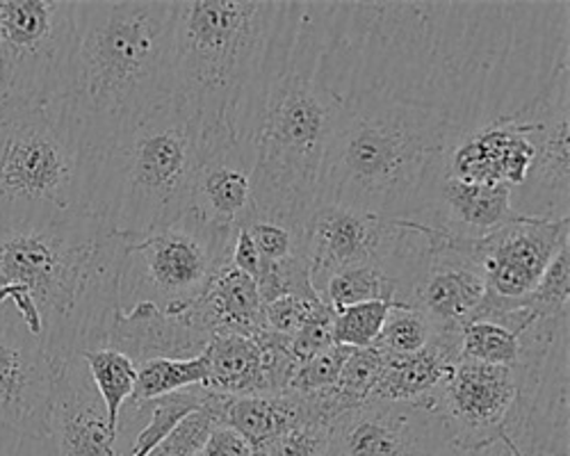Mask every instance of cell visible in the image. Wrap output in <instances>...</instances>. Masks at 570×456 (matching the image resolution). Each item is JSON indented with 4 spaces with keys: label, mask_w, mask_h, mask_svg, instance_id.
Returning <instances> with one entry per match:
<instances>
[{
    "label": "cell",
    "mask_w": 570,
    "mask_h": 456,
    "mask_svg": "<svg viewBox=\"0 0 570 456\" xmlns=\"http://www.w3.org/2000/svg\"><path fill=\"white\" fill-rule=\"evenodd\" d=\"M386 365H389V354L374 345L363 349H352L336 381V390L343 397V402L350 408H358L361 404H365L372 390L376 388L379 379H382Z\"/></svg>",
    "instance_id": "obj_28"
},
{
    "label": "cell",
    "mask_w": 570,
    "mask_h": 456,
    "mask_svg": "<svg viewBox=\"0 0 570 456\" xmlns=\"http://www.w3.org/2000/svg\"><path fill=\"white\" fill-rule=\"evenodd\" d=\"M328 456H463L430 404L365 402L331 427Z\"/></svg>",
    "instance_id": "obj_11"
},
{
    "label": "cell",
    "mask_w": 570,
    "mask_h": 456,
    "mask_svg": "<svg viewBox=\"0 0 570 456\" xmlns=\"http://www.w3.org/2000/svg\"><path fill=\"white\" fill-rule=\"evenodd\" d=\"M320 301L322 299H304V297H295V295H285V297H278V299L265 304L263 306L265 329L272 334H278V336L293 338L302 329L306 317Z\"/></svg>",
    "instance_id": "obj_37"
},
{
    "label": "cell",
    "mask_w": 570,
    "mask_h": 456,
    "mask_svg": "<svg viewBox=\"0 0 570 456\" xmlns=\"http://www.w3.org/2000/svg\"><path fill=\"white\" fill-rule=\"evenodd\" d=\"M46 436L56 456H121L106 404L80 356L56 363Z\"/></svg>",
    "instance_id": "obj_16"
},
{
    "label": "cell",
    "mask_w": 570,
    "mask_h": 456,
    "mask_svg": "<svg viewBox=\"0 0 570 456\" xmlns=\"http://www.w3.org/2000/svg\"><path fill=\"white\" fill-rule=\"evenodd\" d=\"M197 456H254V449L235 429L219 425L206 438Z\"/></svg>",
    "instance_id": "obj_39"
},
{
    "label": "cell",
    "mask_w": 570,
    "mask_h": 456,
    "mask_svg": "<svg viewBox=\"0 0 570 456\" xmlns=\"http://www.w3.org/2000/svg\"><path fill=\"white\" fill-rule=\"evenodd\" d=\"M463 456H522V452L509 436H500L498 440H493L480 449H474V452H468Z\"/></svg>",
    "instance_id": "obj_41"
},
{
    "label": "cell",
    "mask_w": 570,
    "mask_h": 456,
    "mask_svg": "<svg viewBox=\"0 0 570 456\" xmlns=\"http://www.w3.org/2000/svg\"><path fill=\"white\" fill-rule=\"evenodd\" d=\"M315 3H293L288 30L249 132L254 217L304 228L317 206L334 130V101L320 73Z\"/></svg>",
    "instance_id": "obj_3"
},
{
    "label": "cell",
    "mask_w": 570,
    "mask_h": 456,
    "mask_svg": "<svg viewBox=\"0 0 570 456\" xmlns=\"http://www.w3.org/2000/svg\"><path fill=\"white\" fill-rule=\"evenodd\" d=\"M215 427H219V420L213 408L210 395L202 408L183 418L178 427L165 440H160L147 456H197V452L202 449V445Z\"/></svg>",
    "instance_id": "obj_32"
},
{
    "label": "cell",
    "mask_w": 570,
    "mask_h": 456,
    "mask_svg": "<svg viewBox=\"0 0 570 456\" xmlns=\"http://www.w3.org/2000/svg\"><path fill=\"white\" fill-rule=\"evenodd\" d=\"M230 265L237 269L247 274V277H252L254 281L261 277V269H263V258L252 240V236L247 234V228L240 226L237 228L235 234V242H233V249H230Z\"/></svg>",
    "instance_id": "obj_40"
},
{
    "label": "cell",
    "mask_w": 570,
    "mask_h": 456,
    "mask_svg": "<svg viewBox=\"0 0 570 456\" xmlns=\"http://www.w3.org/2000/svg\"><path fill=\"white\" fill-rule=\"evenodd\" d=\"M206 354L210 370L204 388L208 393L228 397L267 395L256 338L215 336L208 343Z\"/></svg>",
    "instance_id": "obj_23"
},
{
    "label": "cell",
    "mask_w": 570,
    "mask_h": 456,
    "mask_svg": "<svg viewBox=\"0 0 570 456\" xmlns=\"http://www.w3.org/2000/svg\"><path fill=\"white\" fill-rule=\"evenodd\" d=\"M263 262H281L295 254H306L304 228H291L276 221L249 217L245 224Z\"/></svg>",
    "instance_id": "obj_33"
},
{
    "label": "cell",
    "mask_w": 570,
    "mask_h": 456,
    "mask_svg": "<svg viewBox=\"0 0 570 456\" xmlns=\"http://www.w3.org/2000/svg\"><path fill=\"white\" fill-rule=\"evenodd\" d=\"M208 354L195 358H156L137 365V384L128 404L151 402L208 381Z\"/></svg>",
    "instance_id": "obj_25"
},
{
    "label": "cell",
    "mask_w": 570,
    "mask_h": 456,
    "mask_svg": "<svg viewBox=\"0 0 570 456\" xmlns=\"http://www.w3.org/2000/svg\"><path fill=\"white\" fill-rule=\"evenodd\" d=\"M518 219L522 217L511 208L509 188L468 186L443 169L426 182L413 224L452 238L474 240Z\"/></svg>",
    "instance_id": "obj_18"
},
{
    "label": "cell",
    "mask_w": 570,
    "mask_h": 456,
    "mask_svg": "<svg viewBox=\"0 0 570 456\" xmlns=\"http://www.w3.org/2000/svg\"><path fill=\"white\" fill-rule=\"evenodd\" d=\"M126 242L91 212L0 231V317L53 363L106 347Z\"/></svg>",
    "instance_id": "obj_1"
},
{
    "label": "cell",
    "mask_w": 570,
    "mask_h": 456,
    "mask_svg": "<svg viewBox=\"0 0 570 456\" xmlns=\"http://www.w3.org/2000/svg\"><path fill=\"white\" fill-rule=\"evenodd\" d=\"M187 212L222 231H237L254 217L252 153L233 130L206 128L199 132V158Z\"/></svg>",
    "instance_id": "obj_13"
},
{
    "label": "cell",
    "mask_w": 570,
    "mask_h": 456,
    "mask_svg": "<svg viewBox=\"0 0 570 456\" xmlns=\"http://www.w3.org/2000/svg\"><path fill=\"white\" fill-rule=\"evenodd\" d=\"M320 299L334 310L367 301H389L393 306L409 308L400 284L391 279L384 269H379L374 265H358L336 271L334 277L324 284Z\"/></svg>",
    "instance_id": "obj_24"
},
{
    "label": "cell",
    "mask_w": 570,
    "mask_h": 456,
    "mask_svg": "<svg viewBox=\"0 0 570 456\" xmlns=\"http://www.w3.org/2000/svg\"><path fill=\"white\" fill-rule=\"evenodd\" d=\"M0 456H56L49 436H32L0 425Z\"/></svg>",
    "instance_id": "obj_38"
},
{
    "label": "cell",
    "mask_w": 570,
    "mask_h": 456,
    "mask_svg": "<svg viewBox=\"0 0 570 456\" xmlns=\"http://www.w3.org/2000/svg\"><path fill=\"white\" fill-rule=\"evenodd\" d=\"M331 427L326 423L306 420L276 438L263 456H328Z\"/></svg>",
    "instance_id": "obj_36"
},
{
    "label": "cell",
    "mask_w": 570,
    "mask_h": 456,
    "mask_svg": "<svg viewBox=\"0 0 570 456\" xmlns=\"http://www.w3.org/2000/svg\"><path fill=\"white\" fill-rule=\"evenodd\" d=\"M334 319H336V310L324 301H320L311 310L302 329L291 338V349L299 365L336 345L334 343Z\"/></svg>",
    "instance_id": "obj_35"
},
{
    "label": "cell",
    "mask_w": 570,
    "mask_h": 456,
    "mask_svg": "<svg viewBox=\"0 0 570 456\" xmlns=\"http://www.w3.org/2000/svg\"><path fill=\"white\" fill-rule=\"evenodd\" d=\"M235 234L185 212L174 224L128 240L119 277V310L151 304L165 315H183L230 262Z\"/></svg>",
    "instance_id": "obj_7"
},
{
    "label": "cell",
    "mask_w": 570,
    "mask_h": 456,
    "mask_svg": "<svg viewBox=\"0 0 570 456\" xmlns=\"http://www.w3.org/2000/svg\"><path fill=\"white\" fill-rule=\"evenodd\" d=\"M432 340L434 329L422 313H417L415 308L393 306L384 319L382 334H379L374 347L386 351L389 356H409L417 354Z\"/></svg>",
    "instance_id": "obj_29"
},
{
    "label": "cell",
    "mask_w": 570,
    "mask_h": 456,
    "mask_svg": "<svg viewBox=\"0 0 570 456\" xmlns=\"http://www.w3.org/2000/svg\"><path fill=\"white\" fill-rule=\"evenodd\" d=\"M393 304L389 301H367L336 310L334 319V343L352 349L372 347L382 334L384 319Z\"/></svg>",
    "instance_id": "obj_31"
},
{
    "label": "cell",
    "mask_w": 570,
    "mask_h": 456,
    "mask_svg": "<svg viewBox=\"0 0 570 456\" xmlns=\"http://www.w3.org/2000/svg\"><path fill=\"white\" fill-rule=\"evenodd\" d=\"M210 338L187 315H165L151 304H137L117 313L106 347L126 354L135 365L156 358H195L206 351Z\"/></svg>",
    "instance_id": "obj_19"
},
{
    "label": "cell",
    "mask_w": 570,
    "mask_h": 456,
    "mask_svg": "<svg viewBox=\"0 0 570 456\" xmlns=\"http://www.w3.org/2000/svg\"><path fill=\"white\" fill-rule=\"evenodd\" d=\"M568 293H570V242L563 245L559 254L552 258L534 293L522 301L509 306L507 310L515 306H525L537 317H543V319L568 317Z\"/></svg>",
    "instance_id": "obj_30"
},
{
    "label": "cell",
    "mask_w": 570,
    "mask_h": 456,
    "mask_svg": "<svg viewBox=\"0 0 570 456\" xmlns=\"http://www.w3.org/2000/svg\"><path fill=\"white\" fill-rule=\"evenodd\" d=\"M174 95V0L78 3L71 76L56 103L91 160Z\"/></svg>",
    "instance_id": "obj_2"
},
{
    "label": "cell",
    "mask_w": 570,
    "mask_h": 456,
    "mask_svg": "<svg viewBox=\"0 0 570 456\" xmlns=\"http://www.w3.org/2000/svg\"><path fill=\"white\" fill-rule=\"evenodd\" d=\"M568 219L511 221L484 238H454V245L478 262L487 277V299L472 319L502 313L534 293L543 271L570 240Z\"/></svg>",
    "instance_id": "obj_10"
},
{
    "label": "cell",
    "mask_w": 570,
    "mask_h": 456,
    "mask_svg": "<svg viewBox=\"0 0 570 456\" xmlns=\"http://www.w3.org/2000/svg\"><path fill=\"white\" fill-rule=\"evenodd\" d=\"M450 445L474 452L509 434L525 410L522 375L515 368H495L459 360L450 379L430 402Z\"/></svg>",
    "instance_id": "obj_9"
},
{
    "label": "cell",
    "mask_w": 570,
    "mask_h": 456,
    "mask_svg": "<svg viewBox=\"0 0 570 456\" xmlns=\"http://www.w3.org/2000/svg\"><path fill=\"white\" fill-rule=\"evenodd\" d=\"M213 408L219 425L240 434L252 445L254 456H263L276 438L308 420L306 402L295 393L245 397L213 393Z\"/></svg>",
    "instance_id": "obj_21"
},
{
    "label": "cell",
    "mask_w": 570,
    "mask_h": 456,
    "mask_svg": "<svg viewBox=\"0 0 570 456\" xmlns=\"http://www.w3.org/2000/svg\"><path fill=\"white\" fill-rule=\"evenodd\" d=\"M78 3L0 0V103H53L71 76Z\"/></svg>",
    "instance_id": "obj_8"
},
{
    "label": "cell",
    "mask_w": 570,
    "mask_h": 456,
    "mask_svg": "<svg viewBox=\"0 0 570 456\" xmlns=\"http://www.w3.org/2000/svg\"><path fill=\"white\" fill-rule=\"evenodd\" d=\"M94 160L58 103H0V231L89 212Z\"/></svg>",
    "instance_id": "obj_6"
},
{
    "label": "cell",
    "mask_w": 570,
    "mask_h": 456,
    "mask_svg": "<svg viewBox=\"0 0 570 456\" xmlns=\"http://www.w3.org/2000/svg\"><path fill=\"white\" fill-rule=\"evenodd\" d=\"M352 354V347H343V345H334L328 347L326 351L308 358L306 363H302L291 386L288 393H297V395H311V393H320L324 388L336 386L338 375L343 370V365L347 360V356Z\"/></svg>",
    "instance_id": "obj_34"
},
{
    "label": "cell",
    "mask_w": 570,
    "mask_h": 456,
    "mask_svg": "<svg viewBox=\"0 0 570 456\" xmlns=\"http://www.w3.org/2000/svg\"><path fill=\"white\" fill-rule=\"evenodd\" d=\"M522 356L520 334L489 319H472L459 336V360H472L495 368H515Z\"/></svg>",
    "instance_id": "obj_27"
},
{
    "label": "cell",
    "mask_w": 570,
    "mask_h": 456,
    "mask_svg": "<svg viewBox=\"0 0 570 456\" xmlns=\"http://www.w3.org/2000/svg\"><path fill=\"white\" fill-rule=\"evenodd\" d=\"M487 299V277L482 267L470 260L452 236L434 234V245L415 284L411 308L424 315L434 338L459 347V336L472 323L474 313Z\"/></svg>",
    "instance_id": "obj_15"
},
{
    "label": "cell",
    "mask_w": 570,
    "mask_h": 456,
    "mask_svg": "<svg viewBox=\"0 0 570 456\" xmlns=\"http://www.w3.org/2000/svg\"><path fill=\"white\" fill-rule=\"evenodd\" d=\"M80 358L87 365L94 388H97L99 397L106 404L108 423L117 434L119 414L132 397L137 384V365L126 354L110 347L82 351Z\"/></svg>",
    "instance_id": "obj_26"
},
{
    "label": "cell",
    "mask_w": 570,
    "mask_h": 456,
    "mask_svg": "<svg viewBox=\"0 0 570 456\" xmlns=\"http://www.w3.org/2000/svg\"><path fill=\"white\" fill-rule=\"evenodd\" d=\"M568 65L559 67L539 99L537 160L528 180L511 192L518 217L568 219L570 201V145H568Z\"/></svg>",
    "instance_id": "obj_12"
},
{
    "label": "cell",
    "mask_w": 570,
    "mask_h": 456,
    "mask_svg": "<svg viewBox=\"0 0 570 456\" xmlns=\"http://www.w3.org/2000/svg\"><path fill=\"white\" fill-rule=\"evenodd\" d=\"M293 3L174 0V99L199 128H228L247 147Z\"/></svg>",
    "instance_id": "obj_4"
},
{
    "label": "cell",
    "mask_w": 570,
    "mask_h": 456,
    "mask_svg": "<svg viewBox=\"0 0 570 456\" xmlns=\"http://www.w3.org/2000/svg\"><path fill=\"white\" fill-rule=\"evenodd\" d=\"M459 363V347L434 338L409 356H389V365L367 402L430 404Z\"/></svg>",
    "instance_id": "obj_22"
},
{
    "label": "cell",
    "mask_w": 570,
    "mask_h": 456,
    "mask_svg": "<svg viewBox=\"0 0 570 456\" xmlns=\"http://www.w3.org/2000/svg\"><path fill=\"white\" fill-rule=\"evenodd\" d=\"M56 363L39 340L0 317V425L46 436Z\"/></svg>",
    "instance_id": "obj_17"
},
{
    "label": "cell",
    "mask_w": 570,
    "mask_h": 456,
    "mask_svg": "<svg viewBox=\"0 0 570 456\" xmlns=\"http://www.w3.org/2000/svg\"><path fill=\"white\" fill-rule=\"evenodd\" d=\"M185 315L210 340L215 336L256 338L265 331L258 286L230 262L215 274L206 293L185 310Z\"/></svg>",
    "instance_id": "obj_20"
},
{
    "label": "cell",
    "mask_w": 570,
    "mask_h": 456,
    "mask_svg": "<svg viewBox=\"0 0 570 456\" xmlns=\"http://www.w3.org/2000/svg\"><path fill=\"white\" fill-rule=\"evenodd\" d=\"M539 99L522 115L489 123L463 137L450 151L445 171L468 186L518 190L537 160Z\"/></svg>",
    "instance_id": "obj_14"
},
{
    "label": "cell",
    "mask_w": 570,
    "mask_h": 456,
    "mask_svg": "<svg viewBox=\"0 0 570 456\" xmlns=\"http://www.w3.org/2000/svg\"><path fill=\"white\" fill-rule=\"evenodd\" d=\"M199 121L176 99L94 158L89 212L126 240L174 224L189 210Z\"/></svg>",
    "instance_id": "obj_5"
}]
</instances>
